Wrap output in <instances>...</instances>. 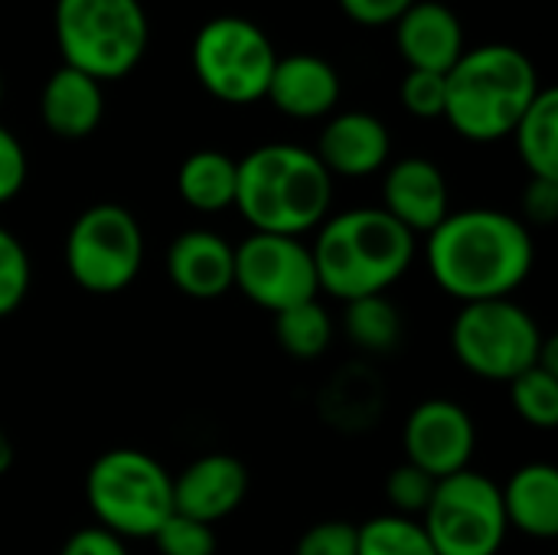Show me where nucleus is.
Masks as SVG:
<instances>
[{"instance_id": "nucleus-1", "label": "nucleus", "mask_w": 558, "mask_h": 555, "mask_svg": "<svg viewBox=\"0 0 558 555\" xmlns=\"http://www.w3.org/2000/svg\"><path fill=\"white\" fill-rule=\"evenodd\" d=\"M533 229L504 209H454L428 232V272L461 304L513 298L533 275Z\"/></svg>"}, {"instance_id": "nucleus-2", "label": "nucleus", "mask_w": 558, "mask_h": 555, "mask_svg": "<svg viewBox=\"0 0 558 555\" xmlns=\"http://www.w3.org/2000/svg\"><path fill=\"white\" fill-rule=\"evenodd\" d=\"M320 291L337 301L386 294L415 262L418 239L379 206H356L327 216L314 232Z\"/></svg>"}, {"instance_id": "nucleus-3", "label": "nucleus", "mask_w": 558, "mask_h": 555, "mask_svg": "<svg viewBox=\"0 0 558 555\" xmlns=\"http://www.w3.org/2000/svg\"><path fill=\"white\" fill-rule=\"evenodd\" d=\"M333 177L311 147L262 144L239 160L235 209L252 232L307 236L330 216Z\"/></svg>"}, {"instance_id": "nucleus-4", "label": "nucleus", "mask_w": 558, "mask_h": 555, "mask_svg": "<svg viewBox=\"0 0 558 555\" xmlns=\"http://www.w3.org/2000/svg\"><path fill=\"white\" fill-rule=\"evenodd\" d=\"M543 92L536 62L510 43H484L445 72V121L474 144L513 134L533 98Z\"/></svg>"}, {"instance_id": "nucleus-5", "label": "nucleus", "mask_w": 558, "mask_h": 555, "mask_svg": "<svg viewBox=\"0 0 558 555\" xmlns=\"http://www.w3.org/2000/svg\"><path fill=\"white\" fill-rule=\"evenodd\" d=\"M52 26L62 65L95 82L131 75L150 43L141 0H56Z\"/></svg>"}, {"instance_id": "nucleus-6", "label": "nucleus", "mask_w": 558, "mask_h": 555, "mask_svg": "<svg viewBox=\"0 0 558 555\" xmlns=\"http://www.w3.org/2000/svg\"><path fill=\"white\" fill-rule=\"evenodd\" d=\"M85 500L95 527L118 540H154L173 517V474L141 448H111L85 474Z\"/></svg>"}, {"instance_id": "nucleus-7", "label": "nucleus", "mask_w": 558, "mask_h": 555, "mask_svg": "<svg viewBox=\"0 0 558 555\" xmlns=\"http://www.w3.org/2000/svg\"><path fill=\"white\" fill-rule=\"evenodd\" d=\"M543 327L513 298L461 304L451 324L454 360L484 383H513L536 366Z\"/></svg>"}, {"instance_id": "nucleus-8", "label": "nucleus", "mask_w": 558, "mask_h": 555, "mask_svg": "<svg viewBox=\"0 0 558 555\" xmlns=\"http://www.w3.org/2000/svg\"><path fill=\"white\" fill-rule=\"evenodd\" d=\"M278 52L271 36L239 13L213 16L193 39V72L222 105H255L268 95Z\"/></svg>"}, {"instance_id": "nucleus-9", "label": "nucleus", "mask_w": 558, "mask_h": 555, "mask_svg": "<svg viewBox=\"0 0 558 555\" xmlns=\"http://www.w3.org/2000/svg\"><path fill=\"white\" fill-rule=\"evenodd\" d=\"M144 265V229L121 203H95L75 216L65 236L69 278L98 298L121 294Z\"/></svg>"}, {"instance_id": "nucleus-10", "label": "nucleus", "mask_w": 558, "mask_h": 555, "mask_svg": "<svg viewBox=\"0 0 558 555\" xmlns=\"http://www.w3.org/2000/svg\"><path fill=\"white\" fill-rule=\"evenodd\" d=\"M422 527L438 555H500L510 533L500 484L471 468L441 478Z\"/></svg>"}, {"instance_id": "nucleus-11", "label": "nucleus", "mask_w": 558, "mask_h": 555, "mask_svg": "<svg viewBox=\"0 0 558 555\" xmlns=\"http://www.w3.org/2000/svg\"><path fill=\"white\" fill-rule=\"evenodd\" d=\"M235 288L268 314L320 298L311 245L294 236H245L235 245Z\"/></svg>"}, {"instance_id": "nucleus-12", "label": "nucleus", "mask_w": 558, "mask_h": 555, "mask_svg": "<svg viewBox=\"0 0 558 555\" xmlns=\"http://www.w3.org/2000/svg\"><path fill=\"white\" fill-rule=\"evenodd\" d=\"M402 448L409 464L441 481L471 468L477 448V425L461 402L425 399L409 412L402 425Z\"/></svg>"}, {"instance_id": "nucleus-13", "label": "nucleus", "mask_w": 558, "mask_h": 555, "mask_svg": "<svg viewBox=\"0 0 558 555\" xmlns=\"http://www.w3.org/2000/svg\"><path fill=\"white\" fill-rule=\"evenodd\" d=\"M248 484V468L235 455H199L173 478V510L216 527L245 504Z\"/></svg>"}, {"instance_id": "nucleus-14", "label": "nucleus", "mask_w": 558, "mask_h": 555, "mask_svg": "<svg viewBox=\"0 0 558 555\" xmlns=\"http://www.w3.org/2000/svg\"><path fill=\"white\" fill-rule=\"evenodd\" d=\"M412 236L435 232L451 213V190L441 167L428 157H402L386 170L383 206Z\"/></svg>"}, {"instance_id": "nucleus-15", "label": "nucleus", "mask_w": 558, "mask_h": 555, "mask_svg": "<svg viewBox=\"0 0 558 555\" xmlns=\"http://www.w3.org/2000/svg\"><path fill=\"white\" fill-rule=\"evenodd\" d=\"M314 154L330 177L363 180L389 164L392 137L383 118L369 111H340L327 118Z\"/></svg>"}, {"instance_id": "nucleus-16", "label": "nucleus", "mask_w": 558, "mask_h": 555, "mask_svg": "<svg viewBox=\"0 0 558 555\" xmlns=\"http://www.w3.org/2000/svg\"><path fill=\"white\" fill-rule=\"evenodd\" d=\"M167 275L183 298L216 301L235 288V245L213 229H186L167 249Z\"/></svg>"}, {"instance_id": "nucleus-17", "label": "nucleus", "mask_w": 558, "mask_h": 555, "mask_svg": "<svg viewBox=\"0 0 558 555\" xmlns=\"http://www.w3.org/2000/svg\"><path fill=\"white\" fill-rule=\"evenodd\" d=\"M396 46L409 69L445 75L464 56V26L448 3L415 0L396 20Z\"/></svg>"}, {"instance_id": "nucleus-18", "label": "nucleus", "mask_w": 558, "mask_h": 555, "mask_svg": "<svg viewBox=\"0 0 558 555\" xmlns=\"http://www.w3.org/2000/svg\"><path fill=\"white\" fill-rule=\"evenodd\" d=\"M340 92H343L340 75L324 56L294 52V56H278L265 98L288 118L317 121L333 114Z\"/></svg>"}, {"instance_id": "nucleus-19", "label": "nucleus", "mask_w": 558, "mask_h": 555, "mask_svg": "<svg viewBox=\"0 0 558 555\" xmlns=\"http://www.w3.org/2000/svg\"><path fill=\"white\" fill-rule=\"evenodd\" d=\"M101 114H105L101 82L69 65H59L46 79L43 95H39V118L49 134L62 141H82L95 134V128L101 124Z\"/></svg>"}, {"instance_id": "nucleus-20", "label": "nucleus", "mask_w": 558, "mask_h": 555, "mask_svg": "<svg viewBox=\"0 0 558 555\" xmlns=\"http://www.w3.org/2000/svg\"><path fill=\"white\" fill-rule=\"evenodd\" d=\"M507 527L530 540L558 536V471L549 461H530L500 487Z\"/></svg>"}, {"instance_id": "nucleus-21", "label": "nucleus", "mask_w": 558, "mask_h": 555, "mask_svg": "<svg viewBox=\"0 0 558 555\" xmlns=\"http://www.w3.org/2000/svg\"><path fill=\"white\" fill-rule=\"evenodd\" d=\"M239 160L222 150H196L177 170V193L196 213H222L235 206Z\"/></svg>"}, {"instance_id": "nucleus-22", "label": "nucleus", "mask_w": 558, "mask_h": 555, "mask_svg": "<svg viewBox=\"0 0 558 555\" xmlns=\"http://www.w3.org/2000/svg\"><path fill=\"white\" fill-rule=\"evenodd\" d=\"M347 340L369 357H386L396 353L402 337H405V321L399 304L389 294H373V298H356L343 304V321H340Z\"/></svg>"}, {"instance_id": "nucleus-23", "label": "nucleus", "mask_w": 558, "mask_h": 555, "mask_svg": "<svg viewBox=\"0 0 558 555\" xmlns=\"http://www.w3.org/2000/svg\"><path fill=\"white\" fill-rule=\"evenodd\" d=\"M517 154L530 177L558 180V92L543 85L526 114L513 128Z\"/></svg>"}, {"instance_id": "nucleus-24", "label": "nucleus", "mask_w": 558, "mask_h": 555, "mask_svg": "<svg viewBox=\"0 0 558 555\" xmlns=\"http://www.w3.org/2000/svg\"><path fill=\"white\" fill-rule=\"evenodd\" d=\"M337 324L330 311L314 298L275 314V337L281 350L294 360H317L330 350Z\"/></svg>"}, {"instance_id": "nucleus-25", "label": "nucleus", "mask_w": 558, "mask_h": 555, "mask_svg": "<svg viewBox=\"0 0 558 555\" xmlns=\"http://www.w3.org/2000/svg\"><path fill=\"white\" fill-rule=\"evenodd\" d=\"M356 555H438L422 520L379 514L356 527Z\"/></svg>"}, {"instance_id": "nucleus-26", "label": "nucleus", "mask_w": 558, "mask_h": 555, "mask_svg": "<svg viewBox=\"0 0 558 555\" xmlns=\"http://www.w3.org/2000/svg\"><path fill=\"white\" fill-rule=\"evenodd\" d=\"M513 412L539 432H553L558 425V376L533 366L510 383Z\"/></svg>"}, {"instance_id": "nucleus-27", "label": "nucleus", "mask_w": 558, "mask_h": 555, "mask_svg": "<svg viewBox=\"0 0 558 555\" xmlns=\"http://www.w3.org/2000/svg\"><path fill=\"white\" fill-rule=\"evenodd\" d=\"M33 285V265L23 249V242L0 226V321L10 317L29 294Z\"/></svg>"}, {"instance_id": "nucleus-28", "label": "nucleus", "mask_w": 558, "mask_h": 555, "mask_svg": "<svg viewBox=\"0 0 558 555\" xmlns=\"http://www.w3.org/2000/svg\"><path fill=\"white\" fill-rule=\"evenodd\" d=\"M435 487L438 481L428 478L422 468L402 461L399 468L389 471L386 478V500H389V514H399V517H412V520H422V514L428 510L432 497H435Z\"/></svg>"}, {"instance_id": "nucleus-29", "label": "nucleus", "mask_w": 558, "mask_h": 555, "mask_svg": "<svg viewBox=\"0 0 558 555\" xmlns=\"http://www.w3.org/2000/svg\"><path fill=\"white\" fill-rule=\"evenodd\" d=\"M160 555H216L219 540H216V527L199 523L193 517H183L173 510V517L154 533L150 540Z\"/></svg>"}, {"instance_id": "nucleus-30", "label": "nucleus", "mask_w": 558, "mask_h": 555, "mask_svg": "<svg viewBox=\"0 0 558 555\" xmlns=\"http://www.w3.org/2000/svg\"><path fill=\"white\" fill-rule=\"evenodd\" d=\"M399 98H402V108L422 121L445 118V75L409 69L399 85Z\"/></svg>"}, {"instance_id": "nucleus-31", "label": "nucleus", "mask_w": 558, "mask_h": 555, "mask_svg": "<svg viewBox=\"0 0 558 555\" xmlns=\"http://www.w3.org/2000/svg\"><path fill=\"white\" fill-rule=\"evenodd\" d=\"M294 555H356V523L320 520L301 533Z\"/></svg>"}, {"instance_id": "nucleus-32", "label": "nucleus", "mask_w": 558, "mask_h": 555, "mask_svg": "<svg viewBox=\"0 0 558 555\" xmlns=\"http://www.w3.org/2000/svg\"><path fill=\"white\" fill-rule=\"evenodd\" d=\"M26 150L20 144V137L0 124V206L16 200L23 183H26Z\"/></svg>"}, {"instance_id": "nucleus-33", "label": "nucleus", "mask_w": 558, "mask_h": 555, "mask_svg": "<svg viewBox=\"0 0 558 555\" xmlns=\"http://www.w3.org/2000/svg\"><path fill=\"white\" fill-rule=\"evenodd\" d=\"M523 222L526 226H553L558 219V180L530 177L523 196H520Z\"/></svg>"}, {"instance_id": "nucleus-34", "label": "nucleus", "mask_w": 558, "mask_h": 555, "mask_svg": "<svg viewBox=\"0 0 558 555\" xmlns=\"http://www.w3.org/2000/svg\"><path fill=\"white\" fill-rule=\"evenodd\" d=\"M340 10L360 26H396L415 0H337Z\"/></svg>"}, {"instance_id": "nucleus-35", "label": "nucleus", "mask_w": 558, "mask_h": 555, "mask_svg": "<svg viewBox=\"0 0 558 555\" xmlns=\"http://www.w3.org/2000/svg\"><path fill=\"white\" fill-rule=\"evenodd\" d=\"M59 555H131L128 553V543L118 540L114 533L101 530V527H85V530H75L65 543Z\"/></svg>"}, {"instance_id": "nucleus-36", "label": "nucleus", "mask_w": 558, "mask_h": 555, "mask_svg": "<svg viewBox=\"0 0 558 555\" xmlns=\"http://www.w3.org/2000/svg\"><path fill=\"white\" fill-rule=\"evenodd\" d=\"M13 458H16L13 442H10V435L3 432V425H0V478L13 468Z\"/></svg>"}, {"instance_id": "nucleus-37", "label": "nucleus", "mask_w": 558, "mask_h": 555, "mask_svg": "<svg viewBox=\"0 0 558 555\" xmlns=\"http://www.w3.org/2000/svg\"><path fill=\"white\" fill-rule=\"evenodd\" d=\"M0 101H3V79H0Z\"/></svg>"}]
</instances>
